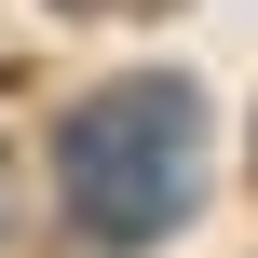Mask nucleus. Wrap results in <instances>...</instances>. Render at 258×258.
<instances>
[{
    "instance_id": "1",
    "label": "nucleus",
    "mask_w": 258,
    "mask_h": 258,
    "mask_svg": "<svg viewBox=\"0 0 258 258\" xmlns=\"http://www.w3.org/2000/svg\"><path fill=\"white\" fill-rule=\"evenodd\" d=\"M54 190L95 245H150L190 218L204 163H190V82H109L95 109H68L54 136Z\"/></svg>"
}]
</instances>
